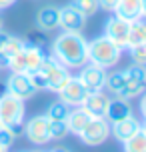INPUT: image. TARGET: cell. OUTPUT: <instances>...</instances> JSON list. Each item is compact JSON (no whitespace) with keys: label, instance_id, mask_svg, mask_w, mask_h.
Returning a JSON list of instances; mask_svg holds the SVG:
<instances>
[{"label":"cell","instance_id":"obj_1","mask_svg":"<svg viewBox=\"0 0 146 152\" xmlns=\"http://www.w3.org/2000/svg\"><path fill=\"white\" fill-rule=\"evenodd\" d=\"M52 56L66 68H80L88 62V42L82 34L62 32L52 42Z\"/></svg>","mask_w":146,"mask_h":152},{"label":"cell","instance_id":"obj_2","mask_svg":"<svg viewBox=\"0 0 146 152\" xmlns=\"http://www.w3.org/2000/svg\"><path fill=\"white\" fill-rule=\"evenodd\" d=\"M120 52L122 48L116 46L106 36H98L92 42H88V62H92L100 68L116 66V62L120 60Z\"/></svg>","mask_w":146,"mask_h":152},{"label":"cell","instance_id":"obj_3","mask_svg":"<svg viewBox=\"0 0 146 152\" xmlns=\"http://www.w3.org/2000/svg\"><path fill=\"white\" fill-rule=\"evenodd\" d=\"M22 120H24V100L4 92L0 96V122L18 136L20 134L18 130L22 128Z\"/></svg>","mask_w":146,"mask_h":152},{"label":"cell","instance_id":"obj_4","mask_svg":"<svg viewBox=\"0 0 146 152\" xmlns=\"http://www.w3.org/2000/svg\"><path fill=\"white\" fill-rule=\"evenodd\" d=\"M78 136L84 140V144L98 146L110 136V122L104 116H92L88 120V124L78 132Z\"/></svg>","mask_w":146,"mask_h":152},{"label":"cell","instance_id":"obj_5","mask_svg":"<svg viewBox=\"0 0 146 152\" xmlns=\"http://www.w3.org/2000/svg\"><path fill=\"white\" fill-rule=\"evenodd\" d=\"M6 92L12 94V96L22 98V100H28L38 90H36L34 84L30 82L28 72H12V74L8 76V80H6Z\"/></svg>","mask_w":146,"mask_h":152},{"label":"cell","instance_id":"obj_6","mask_svg":"<svg viewBox=\"0 0 146 152\" xmlns=\"http://www.w3.org/2000/svg\"><path fill=\"white\" fill-rule=\"evenodd\" d=\"M86 18L80 10H78L74 4H68V6L60 8V24L64 32H70V34H82L86 28Z\"/></svg>","mask_w":146,"mask_h":152},{"label":"cell","instance_id":"obj_7","mask_svg":"<svg viewBox=\"0 0 146 152\" xmlns=\"http://www.w3.org/2000/svg\"><path fill=\"white\" fill-rule=\"evenodd\" d=\"M128 32H130V22L120 16H112L104 24V36L120 48H126L128 44Z\"/></svg>","mask_w":146,"mask_h":152},{"label":"cell","instance_id":"obj_8","mask_svg":"<svg viewBox=\"0 0 146 152\" xmlns=\"http://www.w3.org/2000/svg\"><path fill=\"white\" fill-rule=\"evenodd\" d=\"M48 124H50V120L46 118V114L44 116H34V118L28 120V124L24 126V132H26V136H28V140H30L32 144L42 146V144H46V142H50Z\"/></svg>","mask_w":146,"mask_h":152},{"label":"cell","instance_id":"obj_9","mask_svg":"<svg viewBox=\"0 0 146 152\" xmlns=\"http://www.w3.org/2000/svg\"><path fill=\"white\" fill-rule=\"evenodd\" d=\"M78 80L82 82L88 92H98L104 88V80H106V70L96 66V64H90V66H84L78 74Z\"/></svg>","mask_w":146,"mask_h":152},{"label":"cell","instance_id":"obj_10","mask_svg":"<svg viewBox=\"0 0 146 152\" xmlns=\"http://www.w3.org/2000/svg\"><path fill=\"white\" fill-rule=\"evenodd\" d=\"M86 94H88V90L82 86V82H80L78 78H70L68 82H66V86L58 92V96H60L62 102L68 104V106H74V108L82 104V100L86 98Z\"/></svg>","mask_w":146,"mask_h":152},{"label":"cell","instance_id":"obj_11","mask_svg":"<svg viewBox=\"0 0 146 152\" xmlns=\"http://www.w3.org/2000/svg\"><path fill=\"white\" fill-rule=\"evenodd\" d=\"M140 130V120L138 118H134V114H130L128 118H124V120H118L114 124H110V134L118 140V142H126V140H130L136 132Z\"/></svg>","mask_w":146,"mask_h":152},{"label":"cell","instance_id":"obj_12","mask_svg":"<svg viewBox=\"0 0 146 152\" xmlns=\"http://www.w3.org/2000/svg\"><path fill=\"white\" fill-rule=\"evenodd\" d=\"M108 102H110V96L104 94L102 90H98V92H88L80 106L84 108L90 116H104L106 108H108Z\"/></svg>","mask_w":146,"mask_h":152},{"label":"cell","instance_id":"obj_13","mask_svg":"<svg viewBox=\"0 0 146 152\" xmlns=\"http://www.w3.org/2000/svg\"><path fill=\"white\" fill-rule=\"evenodd\" d=\"M44 76H46V90H52V92H60L66 86V82L72 78L70 70L64 64H60V62H56Z\"/></svg>","mask_w":146,"mask_h":152},{"label":"cell","instance_id":"obj_14","mask_svg":"<svg viewBox=\"0 0 146 152\" xmlns=\"http://www.w3.org/2000/svg\"><path fill=\"white\" fill-rule=\"evenodd\" d=\"M60 24V8L56 6H44L36 14V26L42 32H52Z\"/></svg>","mask_w":146,"mask_h":152},{"label":"cell","instance_id":"obj_15","mask_svg":"<svg viewBox=\"0 0 146 152\" xmlns=\"http://www.w3.org/2000/svg\"><path fill=\"white\" fill-rule=\"evenodd\" d=\"M130 114H132V108H130V104H128V100H122V98H118V96H116L114 100L110 98L104 118H106L110 124H114V122H118V120L128 118Z\"/></svg>","mask_w":146,"mask_h":152},{"label":"cell","instance_id":"obj_16","mask_svg":"<svg viewBox=\"0 0 146 152\" xmlns=\"http://www.w3.org/2000/svg\"><path fill=\"white\" fill-rule=\"evenodd\" d=\"M112 12H116V16H120L128 22L140 20V0H118Z\"/></svg>","mask_w":146,"mask_h":152},{"label":"cell","instance_id":"obj_17","mask_svg":"<svg viewBox=\"0 0 146 152\" xmlns=\"http://www.w3.org/2000/svg\"><path fill=\"white\" fill-rule=\"evenodd\" d=\"M90 118H92V116L86 112L82 106H76L72 112H68V116H66V122H68L70 132L78 134V132H80V130H82L86 124H88V120H90Z\"/></svg>","mask_w":146,"mask_h":152},{"label":"cell","instance_id":"obj_18","mask_svg":"<svg viewBox=\"0 0 146 152\" xmlns=\"http://www.w3.org/2000/svg\"><path fill=\"white\" fill-rule=\"evenodd\" d=\"M24 48V38H16V36H8V40L4 42V46L0 48V66L4 64L6 66V62L10 56H14L16 52H20Z\"/></svg>","mask_w":146,"mask_h":152},{"label":"cell","instance_id":"obj_19","mask_svg":"<svg viewBox=\"0 0 146 152\" xmlns=\"http://www.w3.org/2000/svg\"><path fill=\"white\" fill-rule=\"evenodd\" d=\"M146 90V84L144 82H134V80H126V84L122 86V90L118 92L116 96L122 100H132L136 96H142Z\"/></svg>","mask_w":146,"mask_h":152},{"label":"cell","instance_id":"obj_20","mask_svg":"<svg viewBox=\"0 0 146 152\" xmlns=\"http://www.w3.org/2000/svg\"><path fill=\"white\" fill-rule=\"evenodd\" d=\"M126 74H124V70L120 72H110L106 74V80H104V86L108 88V92H112V94H118V92L122 90V86L126 84Z\"/></svg>","mask_w":146,"mask_h":152},{"label":"cell","instance_id":"obj_21","mask_svg":"<svg viewBox=\"0 0 146 152\" xmlns=\"http://www.w3.org/2000/svg\"><path fill=\"white\" fill-rule=\"evenodd\" d=\"M124 152H146V132L142 128L124 142Z\"/></svg>","mask_w":146,"mask_h":152},{"label":"cell","instance_id":"obj_22","mask_svg":"<svg viewBox=\"0 0 146 152\" xmlns=\"http://www.w3.org/2000/svg\"><path fill=\"white\" fill-rule=\"evenodd\" d=\"M140 42H144V22L142 20H134V22H130V32H128V44H126V48L136 46Z\"/></svg>","mask_w":146,"mask_h":152},{"label":"cell","instance_id":"obj_23","mask_svg":"<svg viewBox=\"0 0 146 152\" xmlns=\"http://www.w3.org/2000/svg\"><path fill=\"white\" fill-rule=\"evenodd\" d=\"M48 132H50V140H62L68 136V122L66 120H50L48 124Z\"/></svg>","mask_w":146,"mask_h":152},{"label":"cell","instance_id":"obj_24","mask_svg":"<svg viewBox=\"0 0 146 152\" xmlns=\"http://www.w3.org/2000/svg\"><path fill=\"white\" fill-rule=\"evenodd\" d=\"M68 104H64V102H54L48 106V112H46V118L48 120H66V116H68Z\"/></svg>","mask_w":146,"mask_h":152},{"label":"cell","instance_id":"obj_25","mask_svg":"<svg viewBox=\"0 0 146 152\" xmlns=\"http://www.w3.org/2000/svg\"><path fill=\"white\" fill-rule=\"evenodd\" d=\"M72 4H74V6H76L84 16H92V14H96V12H98V8H100L98 0H74Z\"/></svg>","mask_w":146,"mask_h":152},{"label":"cell","instance_id":"obj_26","mask_svg":"<svg viewBox=\"0 0 146 152\" xmlns=\"http://www.w3.org/2000/svg\"><path fill=\"white\" fill-rule=\"evenodd\" d=\"M124 74L128 80H134V82H144L146 84V66H140V64H132L124 70Z\"/></svg>","mask_w":146,"mask_h":152},{"label":"cell","instance_id":"obj_27","mask_svg":"<svg viewBox=\"0 0 146 152\" xmlns=\"http://www.w3.org/2000/svg\"><path fill=\"white\" fill-rule=\"evenodd\" d=\"M130 56H132V62H134V64L146 66V42L130 46Z\"/></svg>","mask_w":146,"mask_h":152},{"label":"cell","instance_id":"obj_28","mask_svg":"<svg viewBox=\"0 0 146 152\" xmlns=\"http://www.w3.org/2000/svg\"><path fill=\"white\" fill-rule=\"evenodd\" d=\"M14 138H16V134L8 128V126H2V128H0V146L10 148V146H12V142H14Z\"/></svg>","mask_w":146,"mask_h":152},{"label":"cell","instance_id":"obj_29","mask_svg":"<svg viewBox=\"0 0 146 152\" xmlns=\"http://www.w3.org/2000/svg\"><path fill=\"white\" fill-rule=\"evenodd\" d=\"M28 76H30V82L34 84V88L36 90H46V76L42 74V72H28Z\"/></svg>","mask_w":146,"mask_h":152},{"label":"cell","instance_id":"obj_30","mask_svg":"<svg viewBox=\"0 0 146 152\" xmlns=\"http://www.w3.org/2000/svg\"><path fill=\"white\" fill-rule=\"evenodd\" d=\"M98 4L102 10H114V6L118 4V0H98Z\"/></svg>","mask_w":146,"mask_h":152},{"label":"cell","instance_id":"obj_31","mask_svg":"<svg viewBox=\"0 0 146 152\" xmlns=\"http://www.w3.org/2000/svg\"><path fill=\"white\" fill-rule=\"evenodd\" d=\"M140 112L146 118V94H142V100H140Z\"/></svg>","mask_w":146,"mask_h":152},{"label":"cell","instance_id":"obj_32","mask_svg":"<svg viewBox=\"0 0 146 152\" xmlns=\"http://www.w3.org/2000/svg\"><path fill=\"white\" fill-rule=\"evenodd\" d=\"M140 18L146 20V0H140Z\"/></svg>","mask_w":146,"mask_h":152},{"label":"cell","instance_id":"obj_33","mask_svg":"<svg viewBox=\"0 0 146 152\" xmlns=\"http://www.w3.org/2000/svg\"><path fill=\"white\" fill-rule=\"evenodd\" d=\"M16 0H0V10H4V8H8V6H12Z\"/></svg>","mask_w":146,"mask_h":152},{"label":"cell","instance_id":"obj_34","mask_svg":"<svg viewBox=\"0 0 146 152\" xmlns=\"http://www.w3.org/2000/svg\"><path fill=\"white\" fill-rule=\"evenodd\" d=\"M8 36H10V34H6V32H2V30H0V48L4 46V42L8 40Z\"/></svg>","mask_w":146,"mask_h":152},{"label":"cell","instance_id":"obj_35","mask_svg":"<svg viewBox=\"0 0 146 152\" xmlns=\"http://www.w3.org/2000/svg\"><path fill=\"white\" fill-rule=\"evenodd\" d=\"M50 152H68L66 148H54V150H50Z\"/></svg>","mask_w":146,"mask_h":152},{"label":"cell","instance_id":"obj_36","mask_svg":"<svg viewBox=\"0 0 146 152\" xmlns=\"http://www.w3.org/2000/svg\"><path fill=\"white\" fill-rule=\"evenodd\" d=\"M140 128H142V130H144V132H146V118H144V122L140 124Z\"/></svg>","mask_w":146,"mask_h":152},{"label":"cell","instance_id":"obj_37","mask_svg":"<svg viewBox=\"0 0 146 152\" xmlns=\"http://www.w3.org/2000/svg\"><path fill=\"white\" fill-rule=\"evenodd\" d=\"M4 92H6V90H4V86H0V96H2Z\"/></svg>","mask_w":146,"mask_h":152},{"label":"cell","instance_id":"obj_38","mask_svg":"<svg viewBox=\"0 0 146 152\" xmlns=\"http://www.w3.org/2000/svg\"><path fill=\"white\" fill-rule=\"evenodd\" d=\"M0 152H8V148H4V146H0Z\"/></svg>","mask_w":146,"mask_h":152},{"label":"cell","instance_id":"obj_39","mask_svg":"<svg viewBox=\"0 0 146 152\" xmlns=\"http://www.w3.org/2000/svg\"><path fill=\"white\" fill-rule=\"evenodd\" d=\"M2 24H4V20H2V16H0V30H2Z\"/></svg>","mask_w":146,"mask_h":152},{"label":"cell","instance_id":"obj_40","mask_svg":"<svg viewBox=\"0 0 146 152\" xmlns=\"http://www.w3.org/2000/svg\"><path fill=\"white\" fill-rule=\"evenodd\" d=\"M144 42H146V22H144Z\"/></svg>","mask_w":146,"mask_h":152},{"label":"cell","instance_id":"obj_41","mask_svg":"<svg viewBox=\"0 0 146 152\" xmlns=\"http://www.w3.org/2000/svg\"><path fill=\"white\" fill-rule=\"evenodd\" d=\"M2 126H4V124H2V122H0V128H2Z\"/></svg>","mask_w":146,"mask_h":152},{"label":"cell","instance_id":"obj_42","mask_svg":"<svg viewBox=\"0 0 146 152\" xmlns=\"http://www.w3.org/2000/svg\"><path fill=\"white\" fill-rule=\"evenodd\" d=\"M34 152H36V150H34Z\"/></svg>","mask_w":146,"mask_h":152}]
</instances>
